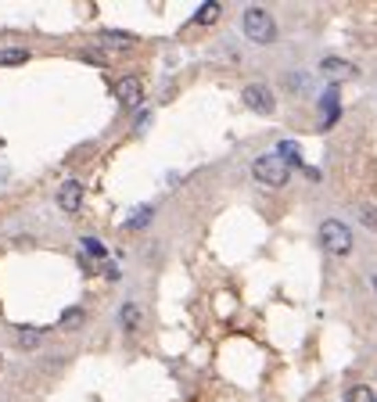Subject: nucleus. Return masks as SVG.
Returning <instances> with one entry per match:
<instances>
[{"label": "nucleus", "mask_w": 377, "mask_h": 402, "mask_svg": "<svg viewBox=\"0 0 377 402\" xmlns=\"http://www.w3.org/2000/svg\"><path fill=\"white\" fill-rule=\"evenodd\" d=\"M219 11H223V8H219L216 0H209V4H205V8H201V11L194 14V22H198V25H212V22L219 19Z\"/></svg>", "instance_id": "obj_15"}, {"label": "nucleus", "mask_w": 377, "mask_h": 402, "mask_svg": "<svg viewBox=\"0 0 377 402\" xmlns=\"http://www.w3.org/2000/svg\"><path fill=\"white\" fill-rule=\"evenodd\" d=\"M241 33H244V40H251V43H259V47H270V43H277V19L266 8H244L241 11Z\"/></svg>", "instance_id": "obj_1"}, {"label": "nucleus", "mask_w": 377, "mask_h": 402, "mask_svg": "<svg viewBox=\"0 0 377 402\" xmlns=\"http://www.w3.org/2000/svg\"><path fill=\"white\" fill-rule=\"evenodd\" d=\"M101 43H104V47H137V43H140V36H130V33H112V29H108V33H101Z\"/></svg>", "instance_id": "obj_12"}, {"label": "nucleus", "mask_w": 377, "mask_h": 402, "mask_svg": "<svg viewBox=\"0 0 377 402\" xmlns=\"http://www.w3.org/2000/svg\"><path fill=\"white\" fill-rule=\"evenodd\" d=\"M83 324H87V309H83V305H69V309L61 313V320H58L61 331H80Z\"/></svg>", "instance_id": "obj_9"}, {"label": "nucleus", "mask_w": 377, "mask_h": 402, "mask_svg": "<svg viewBox=\"0 0 377 402\" xmlns=\"http://www.w3.org/2000/svg\"><path fill=\"white\" fill-rule=\"evenodd\" d=\"M140 324H144V309H140L137 302H126L122 309H119V327H122V334H137Z\"/></svg>", "instance_id": "obj_8"}, {"label": "nucleus", "mask_w": 377, "mask_h": 402, "mask_svg": "<svg viewBox=\"0 0 377 402\" xmlns=\"http://www.w3.org/2000/svg\"><path fill=\"white\" fill-rule=\"evenodd\" d=\"M251 176L262 187H284L291 180V166L280 162L277 155H259V158H251Z\"/></svg>", "instance_id": "obj_3"}, {"label": "nucleus", "mask_w": 377, "mask_h": 402, "mask_svg": "<svg viewBox=\"0 0 377 402\" xmlns=\"http://www.w3.org/2000/svg\"><path fill=\"white\" fill-rule=\"evenodd\" d=\"M83 183L80 180H65V183H61L58 187V208H61V212H65V216H76V212H83Z\"/></svg>", "instance_id": "obj_6"}, {"label": "nucleus", "mask_w": 377, "mask_h": 402, "mask_svg": "<svg viewBox=\"0 0 377 402\" xmlns=\"http://www.w3.org/2000/svg\"><path fill=\"white\" fill-rule=\"evenodd\" d=\"M280 87H284L291 98H306V93L312 90V79H309V72H298V69H291V72H284L280 76Z\"/></svg>", "instance_id": "obj_7"}, {"label": "nucleus", "mask_w": 377, "mask_h": 402, "mask_svg": "<svg viewBox=\"0 0 377 402\" xmlns=\"http://www.w3.org/2000/svg\"><path fill=\"white\" fill-rule=\"evenodd\" d=\"M359 219H363L367 227L377 230V208H374V205H359Z\"/></svg>", "instance_id": "obj_16"}, {"label": "nucleus", "mask_w": 377, "mask_h": 402, "mask_svg": "<svg viewBox=\"0 0 377 402\" xmlns=\"http://www.w3.org/2000/svg\"><path fill=\"white\" fill-rule=\"evenodd\" d=\"M25 61H33V54H29L25 47H0V65H4V69L25 65Z\"/></svg>", "instance_id": "obj_10"}, {"label": "nucleus", "mask_w": 377, "mask_h": 402, "mask_svg": "<svg viewBox=\"0 0 377 402\" xmlns=\"http://www.w3.org/2000/svg\"><path fill=\"white\" fill-rule=\"evenodd\" d=\"M40 331L36 327H19V345H22V352H36L40 348Z\"/></svg>", "instance_id": "obj_13"}, {"label": "nucleus", "mask_w": 377, "mask_h": 402, "mask_svg": "<svg viewBox=\"0 0 377 402\" xmlns=\"http://www.w3.org/2000/svg\"><path fill=\"white\" fill-rule=\"evenodd\" d=\"M320 69H323L327 76H356V69H352L345 58H323V61H320Z\"/></svg>", "instance_id": "obj_11"}, {"label": "nucleus", "mask_w": 377, "mask_h": 402, "mask_svg": "<svg viewBox=\"0 0 377 402\" xmlns=\"http://www.w3.org/2000/svg\"><path fill=\"white\" fill-rule=\"evenodd\" d=\"M0 366H4V356H0Z\"/></svg>", "instance_id": "obj_17"}, {"label": "nucleus", "mask_w": 377, "mask_h": 402, "mask_svg": "<svg viewBox=\"0 0 377 402\" xmlns=\"http://www.w3.org/2000/svg\"><path fill=\"white\" fill-rule=\"evenodd\" d=\"M317 237H320V248L331 255V259H345V255H352L356 237H352V227L345 219H323Z\"/></svg>", "instance_id": "obj_2"}, {"label": "nucleus", "mask_w": 377, "mask_h": 402, "mask_svg": "<svg viewBox=\"0 0 377 402\" xmlns=\"http://www.w3.org/2000/svg\"><path fill=\"white\" fill-rule=\"evenodd\" d=\"M345 402H377V392L370 384H352V388L345 392Z\"/></svg>", "instance_id": "obj_14"}, {"label": "nucleus", "mask_w": 377, "mask_h": 402, "mask_svg": "<svg viewBox=\"0 0 377 402\" xmlns=\"http://www.w3.org/2000/svg\"><path fill=\"white\" fill-rule=\"evenodd\" d=\"M115 101L122 104V108H140L144 104V83H140L137 76H122V79H115Z\"/></svg>", "instance_id": "obj_5"}, {"label": "nucleus", "mask_w": 377, "mask_h": 402, "mask_svg": "<svg viewBox=\"0 0 377 402\" xmlns=\"http://www.w3.org/2000/svg\"><path fill=\"white\" fill-rule=\"evenodd\" d=\"M241 98H244V104L255 111V115H273L277 111V98H273V90L266 87V83H248L244 90H241Z\"/></svg>", "instance_id": "obj_4"}]
</instances>
